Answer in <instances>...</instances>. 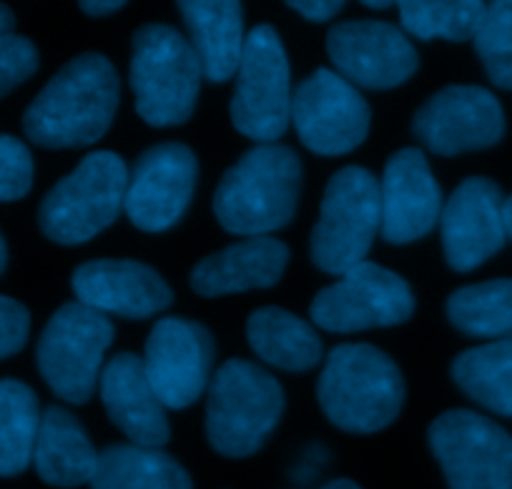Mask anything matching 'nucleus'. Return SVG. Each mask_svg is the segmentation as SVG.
<instances>
[{
  "label": "nucleus",
  "instance_id": "obj_1",
  "mask_svg": "<svg viewBox=\"0 0 512 489\" xmlns=\"http://www.w3.org/2000/svg\"><path fill=\"white\" fill-rule=\"evenodd\" d=\"M116 108V68L101 53H81L38 93L23 116V128L38 146H91L108 131Z\"/></svg>",
  "mask_w": 512,
  "mask_h": 489
},
{
  "label": "nucleus",
  "instance_id": "obj_2",
  "mask_svg": "<svg viewBox=\"0 0 512 489\" xmlns=\"http://www.w3.org/2000/svg\"><path fill=\"white\" fill-rule=\"evenodd\" d=\"M302 186V161L282 143H259L219 181L214 211L231 234L267 236L292 221Z\"/></svg>",
  "mask_w": 512,
  "mask_h": 489
},
{
  "label": "nucleus",
  "instance_id": "obj_3",
  "mask_svg": "<svg viewBox=\"0 0 512 489\" xmlns=\"http://www.w3.org/2000/svg\"><path fill=\"white\" fill-rule=\"evenodd\" d=\"M317 397L339 429L372 434L395 422L405 402V382L384 352L369 344H342L329 352Z\"/></svg>",
  "mask_w": 512,
  "mask_h": 489
},
{
  "label": "nucleus",
  "instance_id": "obj_4",
  "mask_svg": "<svg viewBox=\"0 0 512 489\" xmlns=\"http://www.w3.org/2000/svg\"><path fill=\"white\" fill-rule=\"evenodd\" d=\"M201 63L176 28L149 23L134 33L131 88L136 113L149 126H181L191 118L201 88Z\"/></svg>",
  "mask_w": 512,
  "mask_h": 489
},
{
  "label": "nucleus",
  "instance_id": "obj_5",
  "mask_svg": "<svg viewBox=\"0 0 512 489\" xmlns=\"http://www.w3.org/2000/svg\"><path fill=\"white\" fill-rule=\"evenodd\" d=\"M282 412V384L246 359H229L211 377L206 434L211 447L226 457L254 454L274 432Z\"/></svg>",
  "mask_w": 512,
  "mask_h": 489
},
{
  "label": "nucleus",
  "instance_id": "obj_6",
  "mask_svg": "<svg viewBox=\"0 0 512 489\" xmlns=\"http://www.w3.org/2000/svg\"><path fill=\"white\" fill-rule=\"evenodd\" d=\"M126 186L128 169L121 156L91 153L48 191L38 211L41 231L56 244H86L118 219Z\"/></svg>",
  "mask_w": 512,
  "mask_h": 489
},
{
  "label": "nucleus",
  "instance_id": "obj_7",
  "mask_svg": "<svg viewBox=\"0 0 512 489\" xmlns=\"http://www.w3.org/2000/svg\"><path fill=\"white\" fill-rule=\"evenodd\" d=\"M113 342V324L106 314L71 301L48 319L38 339V369L56 397L86 404L101 382L103 354Z\"/></svg>",
  "mask_w": 512,
  "mask_h": 489
},
{
  "label": "nucleus",
  "instance_id": "obj_8",
  "mask_svg": "<svg viewBox=\"0 0 512 489\" xmlns=\"http://www.w3.org/2000/svg\"><path fill=\"white\" fill-rule=\"evenodd\" d=\"M292 81L282 38L272 26L246 33L231 96V123L246 138L274 143L292 121Z\"/></svg>",
  "mask_w": 512,
  "mask_h": 489
},
{
  "label": "nucleus",
  "instance_id": "obj_9",
  "mask_svg": "<svg viewBox=\"0 0 512 489\" xmlns=\"http://www.w3.org/2000/svg\"><path fill=\"white\" fill-rule=\"evenodd\" d=\"M382 226L379 184L362 166H347L329 179L312 231V261L327 274L362 264Z\"/></svg>",
  "mask_w": 512,
  "mask_h": 489
},
{
  "label": "nucleus",
  "instance_id": "obj_10",
  "mask_svg": "<svg viewBox=\"0 0 512 489\" xmlns=\"http://www.w3.org/2000/svg\"><path fill=\"white\" fill-rule=\"evenodd\" d=\"M430 447L450 489H512V437L492 419L445 412L432 422Z\"/></svg>",
  "mask_w": 512,
  "mask_h": 489
},
{
  "label": "nucleus",
  "instance_id": "obj_11",
  "mask_svg": "<svg viewBox=\"0 0 512 489\" xmlns=\"http://www.w3.org/2000/svg\"><path fill=\"white\" fill-rule=\"evenodd\" d=\"M415 311L410 284L384 266L362 264L339 274V281L319 291L312 301V321L327 332H362L374 326H395Z\"/></svg>",
  "mask_w": 512,
  "mask_h": 489
},
{
  "label": "nucleus",
  "instance_id": "obj_12",
  "mask_svg": "<svg viewBox=\"0 0 512 489\" xmlns=\"http://www.w3.org/2000/svg\"><path fill=\"white\" fill-rule=\"evenodd\" d=\"M292 123L309 151L342 156L367 138L369 106L347 78L317 68L294 91Z\"/></svg>",
  "mask_w": 512,
  "mask_h": 489
},
{
  "label": "nucleus",
  "instance_id": "obj_13",
  "mask_svg": "<svg viewBox=\"0 0 512 489\" xmlns=\"http://www.w3.org/2000/svg\"><path fill=\"white\" fill-rule=\"evenodd\" d=\"M214 339L199 321L166 316L156 321L144 354V369L161 404L191 407L211 382Z\"/></svg>",
  "mask_w": 512,
  "mask_h": 489
},
{
  "label": "nucleus",
  "instance_id": "obj_14",
  "mask_svg": "<svg viewBox=\"0 0 512 489\" xmlns=\"http://www.w3.org/2000/svg\"><path fill=\"white\" fill-rule=\"evenodd\" d=\"M412 131L437 156L495 146L505 133L500 101L482 86H447L412 118Z\"/></svg>",
  "mask_w": 512,
  "mask_h": 489
},
{
  "label": "nucleus",
  "instance_id": "obj_15",
  "mask_svg": "<svg viewBox=\"0 0 512 489\" xmlns=\"http://www.w3.org/2000/svg\"><path fill=\"white\" fill-rule=\"evenodd\" d=\"M327 53L339 76L374 91L402 86L420 66L405 31L384 21L337 23L327 33Z\"/></svg>",
  "mask_w": 512,
  "mask_h": 489
},
{
  "label": "nucleus",
  "instance_id": "obj_16",
  "mask_svg": "<svg viewBox=\"0 0 512 489\" xmlns=\"http://www.w3.org/2000/svg\"><path fill=\"white\" fill-rule=\"evenodd\" d=\"M196 156L184 143H159L141 153L128 174L126 209L141 231H164L189 209L196 186Z\"/></svg>",
  "mask_w": 512,
  "mask_h": 489
},
{
  "label": "nucleus",
  "instance_id": "obj_17",
  "mask_svg": "<svg viewBox=\"0 0 512 489\" xmlns=\"http://www.w3.org/2000/svg\"><path fill=\"white\" fill-rule=\"evenodd\" d=\"M442 246L455 271H472L495 256L507 239L505 199L490 179H467L440 214Z\"/></svg>",
  "mask_w": 512,
  "mask_h": 489
},
{
  "label": "nucleus",
  "instance_id": "obj_18",
  "mask_svg": "<svg viewBox=\"0 0 512 489\" xmlns=\"http://www.w3.org/2000/svg\"><path fill=\"white\" fill-rule=\"evenodd\" d=\"M379 209V231L390 244H410L435 229L442 214V191L420 148H402L387 161Z\"/></svg>",
  "mask_w": 512,
  "mask_h": 489
},
{
  "label": "nucleus",
  "instance_id": "obj_19",
  "mask_svg": "<svg viewBox=\"0 0 512 489\" xmlns=\"http://www.w3.org/2000/svg\"><path fill=\"white\" fill-rule=\"evenodd\" d=\"M73 291L81 304L123 319H149L174 299L164 276L134 259H98L78 266Z\"/></svg>",
  "mask_w": 512,
  "mask_h": 489
},
{
  "label": "nucleus",
  "instance_id": "obj_20",
  "mask_svg": "<svg viewBox=\"0 0 512 489\" xmlns=\"http://www.w3.org/2000/svg\"><path fill=\"white\" fill-rule=\"evenodd\" d=\"M101 399L111 422L141 447H164L169 442V419L159 394L146 377L144 359L116 354L101 372Z\"/></svg>",
  "mask_w": 512,
  "mask_h": 489
},
{
  "label": "nucleus",
  "instance_id": "obj_21",
  "mask_svg": "<svg viewBox=\"0 0 512 489\" xmlns=\"http://www.w3.org/2000/svg\"><path fill=\"white\" fill-rule=\"evenodd\" d=\"M289 249L269 236H249L219 254L206 256L191 271V289L201 296L269 289L287 269Z\"/></svg>",
  "mask_w": 512,
  "mask_h": 489
},
{
  "label": "nucleus",
  "instance_id": "obj_22",
  "mask_svg": "<svg viewBox=\"0 0 512 489\" xmlns=\"http://www.w3.org/2000/svg\"><path fill=\"white\" fill-rule=\"evenodd\" d=\"M176 6L206 81L224 83L236 76L246 41L241 0H176Z\"/></svg>",
  "mask_w": 512,
  "mask_h": 489
},
{
  "label": "nucleus",
  "instance_id": "obj_23",
  "mask_svg": "<svg viewBox=\"0 0 512 489\" xmlns=\"http://www.w3.org/2000/svg\"><path fill=\"white\" fill-rule=\"evenodd\" d=\"M33 462L43 482L53 487H78L91 482L98 452L73 414L63 407H48L38 427Z\"/></svg>",
  "mask_w": 512,
  "mask_h": 489
},
{
  "label": "nucleus",
  "instance_id": "obj_24",
  "mask_svg": "<svg viewBox=\"0 0 512 489\" xmlns=\"http://www.w3.org/2000/svg\"><path fill=\"white\" fill-rule=\"evenodd\" d=\"M246 339L264 362L287 372H307L322 359V339L314 326L277 306H264L249 316Z\"/></svg>",
  "mask_w": 512,
  "mask_h": 489
},
{
  "label": "nucleus",
  "instance_id": "obj_25",
  "mask_svg": "<svg viewBox=\"0 0 512 489\" xmlns=\"http://www.w3.org/2000/svg\"><path fill=\"white\" fill-rule=\"evenodd\" d=\"M91 489H194L186 469L156 447L116 444L98 454Z\"/></svg>",
  "mask_w": 512,
  "mask_h": 489
},
{
  "label": "nucleus",
  "instance_id": "obj_26",
  "mask_svg": "<svg viewBox=\"0 0 512 489\" xmlns=\"http://www.w3.org/2000/svg\"><path fill=\"white\" fill-rule=\"evenodd\" d=\"M452 379L482 407L512 417V339L462 352L452 364Z\"/></svg>",
  "mask_w": 512,
  "mask_h": 489
},
{
  "label": "nucleus",
  "instance_id": "obj_27",
  "mask_svg": "<svg viewBox=\"0 0 512 489\" xmlns=\"http://www.w3.org/2000/svg\"><path fill=\"white\" fill-rule=\"evenodd\" d=\"M447 316L467 337L512 339V279L462 286L447 299Z\"/></svg>",
  "mask_w": 512,
  "mask_h": 489
},
{
  "label": "nucleus",
  "instance_id": "obj_28",
  "mask_svg": "<svg viewBox=\"0 0 512 489\" xmlns=\"http://www.w3.org/2000/svg\"><path fill=\"white\" fill-rule=\"evenodd\" d=\"M41 412L38 397L16 379L0 382V477H16L33 462Z\"/></svg>",
  "mask_w": 512,
  "mask_h": 489
},
{
  "label": "nucleus",
  "instance_id": "obj_29",
  "mask_svg": "<svg viewBox=\"0 0 512 489\" xmlns=\"http://www.w3.org/2000/svg\"><path fill=\"white\" fill-rule=\"evenodd\" d=\"M402 28L420 41H472L485 13V0H395Z\"/></svg>",
  "mask_w": 512,
  "mask_h": 489
},
{
  "label": "nucleus",
  "instance_id": "obj_30",
  "mask_svg": "<svg viewBox=\"0 0 512 489\" xmlns=\"http://www.w3.org/2000/svg\"><path fill=\"white\" fill-rule=\"evenodd\" d=\"M472 43L490 81L512 91V0L487 3Z\"/></svg>",
  "mask_w": 512,
  "mask_h": 489
},
{
  "label": "nucleus",
  "instance_id": "obj_31",
  "mask_svg": "<svg viewBox=\"0 0 512 489\" xmlns=\"http://www.w3.org/2000/svg\"><path fill=\"white\" fill-rule=\"evenodd\" d=\"M33 158L23 141L0 133V201H18L31 191Z\"/></svg>",
  "mask_w": 512,
  "mask_h": 489
},
{
  "label": "nucleus",
  "instance_id": "obj_32",
  "mask_svg": "<svg viewBox=\"0 0 512 489\" xmlns=\"http://www.w3.org/2000/svg\"><path fill=\"white\" fill-rule=\"evenodd\" d=\"M38 71V51L28 38L8 33L0 38V98Z\"/></svg>",
  "mask_w": 512,
  "mask_h": 489
},
{
  "label": "nucleus",
  "instance_id": "obj_33",
  "mask_svg": "<svg viewBox=\"0 0 512 489\" xmlns=\"http://www.w3.org/2000/svg\"><path fill=\"white\" fill-rule=\"evenodd\" d=\"M31 329V314L16 299L0 296V359L21 352Z\"/></svg>",
  "mask_w": 512,
  "mask_h": 489
},
{
  "label": "nucleus",
  "instance_id": "obj_34",
  "mask_svg": "<svg viewBox=\"0 0 512 489\" xmlns=\"http://www.w3.org/2000/svg\"><path fill=\"white\" fill-rule=\"evenodd\" d=\"M347 0H287V6L294 8L299 16H304L307 21L324 23L332 21L339 11L344 8Z\"/></svg>",
  "mask_w": 512,
  "mask_h": 489
},
{
  "label": "nucleus",
  "instance_id": "obj_35",
  "mask_svg": "<svg viewBox=\"0 0 512 489\" xmlns=\"http://www.w3.org/2000/svg\"><path fill=\"white\" fill-rule=\"evenodd\" d=\"M78 6H81V11L88 13V16L101 18L121 11V8L126 6V0H78Z\"/></svg>",
  "mask_w": 512,
  "mask_h": 489
},
{
  "label": "nucleus",
  "instance_id": "obj_36",
  "mask_svg": "<svg viewBox=\"0 0 512 489\" xmlns=\"http://www.w3.org/2000/svg\"><path fill=\"white\" fill-rule=\"evenodd\" d=\"M13 28H16V16H13L11 8L0 3V38L13 33Z\"/></svg>",
  "mask_w": 512,
  "mask_h": 489
},
{
  "label": "nucleus",
  "instance_id": "obj_37",
  "mask_svg": "<svg viewBox=\"0 0 512 489\" xmlns=\"http://www.w3.org/2000/svg\"><path fill=\"white\" fill-rule=\"evenodd\" d=\"M362 6L374 8V11H387L390 6H395V0H359Z\"/></svg>",
  "mask_w": 512,
  "mask_h": 489
},
{
  "label": "nucleus",
  "instance_id": "obj_38",
  "mask_svg": "<svg viewBox=\"0 0 512 489\" xmlns=\"http://www.w3.org/2000/svg\"><path fill=\"white\" fill-rule=\"evenodd\" d=\"M319 489H359L352 479H337V482H329Z\"/></svg>",
  "mask_w": 512,
  "mask_h": 489
},
{
  "label": "nucleus",
  "instance_id": "obj_39",
  "mask_svg": "<svg viewBox=\"0 0 512 489\" xmlns=\"http://www.w3.org/2000/svg\"><path fill=\"white\" fill-rule=\"evenodd\" d=\"M505 229H507V236L512 239V196L510 199H505Z\"/></svg>",
  "mask_w": 512,
  "mask_h": 489
},
{
  "label": "nucleus",
  "instance_id": "obj_40",
  "mask_svg": "<svg viewBox=\"0 0 512 489\" xmlns=\"http://www.w3.org/2000/svg\"><path fill=\"white\" fill-rule=\"evenodd\" d=\"M6 261H8L6 241H3V236H0V274H3V269H6Z\"/></svg>",
  "mask_w": 512,
  "mask_h": 489
}]
</instances>
